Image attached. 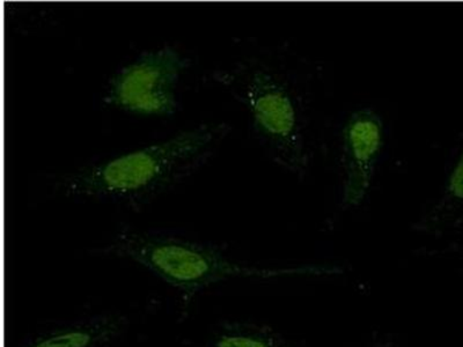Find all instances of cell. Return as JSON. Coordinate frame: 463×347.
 I'll return each mask as SVG.
<instances>
[{
    "instance_id": "6",
    "label": "cell",
    "mask_w": 463,
    "mask_h": 347,
    "mask_svg": "<svg viewBox=\"0 0 463 347\" xmlns=\"http://www.w3.org/2000/svg\"><path fill=\"white\" fill-rule=\"evenodd\" d=\"M127 317L100 315L39 334L23 347H100L126 332Z\"/></svg>"
},
{
    "instance_id": "4",
    "label": "cell",
    "mask_w": 463,
    "mask_h": 347,
    "mask_svg": "<svg viewBox=\"0 0 463 347\" xmlns=\"http://www.w3.org/2000/svg\"><path fill=\"white\" fill-rule=\"evenodd\" d=\"M189 66V58L171 45L145 52L111 78L103 102L136 115L172 116L177 84Z\"/></svg>"
},
{
    "instance_id": "3",
    "label": "cell",
    "mask_w": 463,
    "mask_h": 347,
    "mask_svg": "<svg viewBox=\"0 0 463 347\" xmlns=\"http://www.w3.org/2000/svg\"><path fill=\"white\" fill-rule=\"evenodd\" d=\"M227 84L246 107L251 127L270 158L283 171L305 179L311 150L305 116L295 89L270 66L255 63L231 74Z\"/></svg>"
},
{
    "instance_id": "1",
    "label": "cell",
    "mask_w": 463,
    "mask_h": 347,
    "mask_svg": "<svg viewBox=\"0 0 463 347\" xmlns=\"http://www.w3.org/2000/svg\"><path fill=\"white\" fill-rule=\"evenodd\" d=\"M229 124H203L159 144L66 176L69 197L97 198L138 209L209 163L229 136Z\"/></svg>"
},
{
    "instance_id": "2",
    "label": "cell",
    "mask_w": 463,
    "mask_h": 347,
    "mask_svg": "<svg viewBox=\"0 0 463 347\" xmlns=\"http://www.w3.org/2000/svg\"><path fill=\"white\" fill-rule=\"evenodd\" d=\"M103 253L146 267L187 299L211 285L234 278L271 279L283 277L341 275L335 266L269 268L246 266L231 259L219 248L173 237L124 230Z\"/></svg>"
},
{
    "instance_id": "7",
    "label": "cell",
    "mask_w": 463,
    "mask_h": 347,
    "mask_svg": "<svg viewBox=\"0 0 463 347\" xmlns=\"http://www.w3.org/2000/svg\"><path fill=\"white\" fill-rule=\"evenodd\" d=\"M463 225V147L439 195L421 216L415 229L441 234Z\"/></svg>"
},
{
    "instance_id": "5",
    "label": "cell",
    "mask_w": 463,
    "mask_h": 347,
    "mask_svg": "<svg viewBox=\"0 0 463 347\" xmlns=\"http://www.w3.org/2000/svg\"><path fill=\"white\" fill-rule=\"evenodd\" d=\"M384 145L382 116L370 107L353 111L341 132V202L359 208L369 197Z\"/></svg>"
},
{
    "instance_id": "8",
    "label": "cell",
    "mask_w": 463,
    "mask_h": 347,
    "mask_svg": "<svg viewBox=\"0 0 463 347\" xmlns=\"http://www.w3.org/2000/svg\"><path fill=\"white\" fill-rule=\"evenodd\" d=\"M206 347H307L271 326L247 321H227L219 326Z\"/></svg>"
}]
</instances>
